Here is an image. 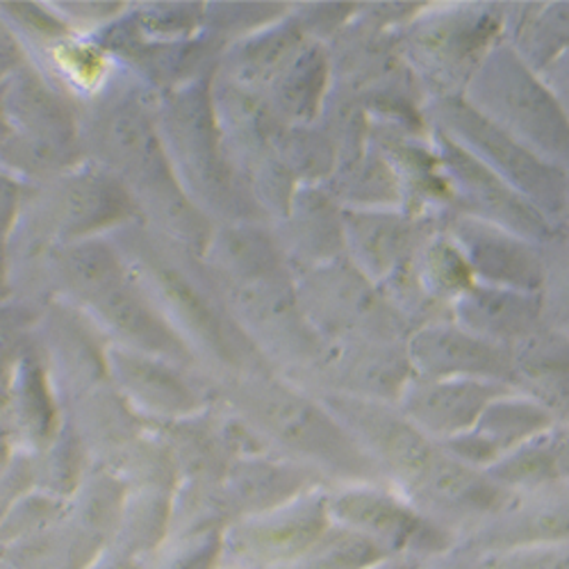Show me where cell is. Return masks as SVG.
I'll return each instance as SVG.
<instances>
[{"mask_svg": "<svg viewBox=\"0 0 569 569\" xmlns=\"http://www.w3.org/2000/svg\"><path fill=\"white\" fill-rule=\"evenodd\" d=\"M417 360L436 373H453V371H473L490 373L503 371V358L483 342L471 340L451 330L440 333H423L415 342Z\"/></svg>", "mask_w": 569, "mask_h": 569, "instance_id": "8992f818", "label": "cell"}, {"mask_svg": "<svg viewBox=\"0 0 569 569\" xmlns=\"http://www.w3.org/2000/svg\"><path fill=\"white\" fill-rule=\"evenodd\" d=\"M108 310L112 315V319L126 328L128 333H132L139 340H147L149 345H160L162 340H167L164 330L153 321V317L141 308L137 301H132L126 295H110L108 297Z\"/></svg>", "mask_w": 569, "mask_h": 569, "instance_id": "4fadbf2b", "label": "cell"}, {"mask_svg": "<svg viewBox=\"0 0 569 569\" xmlns=\"http://www.w3.org/2000/svg\"><path fill=\"white\" fill-rule=\"evenodd\" d=\"M449 164L453 173L460 178V182L467 187V192L488 212L501 217L503 221L521 230H533V232L545 230L538 214L527 203H521L497 176H492L467 151H460L458 147H449Z\"/></svg>", "mask_w": 569, "mask_h": 569, "instance_id": "5b68a950", "label": "cell"}, {"mask_svg": "<svg viewBox=\"0 0 569 569\" xmlns=\"http://www.w3.org/2000/svg\"><path fill=\"white\" fill-rule=\"evenodd\" d=\"M490 397L492 390L488 386L447 383L423 390L417 397L412 410L431 429L451 431L477 417Z\"/></svg>", "mask_w": 569, "mask_h": 569, "instance_id": "52a82bcc", "label": "cell"}, {"mask_svg": "<svg viewBox=\"0 0 569 569\" xmlns=\"http://www.w3.org/2000/svg\"><path fill=\"white\" fill-rule=\"evenodd\" d=\"M321 76H323V67L319 62V58L312 53L308 58H303L299 62V67L295 69V73H290L288 82H284V99L288 103L301 112L303 108H308L315 101L317 87L321 84Z\"/></svg>", "mask_w": 569, "mask_h": 569, "instance_id": "5bb4252c", "label": "cell"}, {"mask_svg": "<svg viewBox=\"0 0 569 569\" xmlns=\"http://www.w3.org/2000/svg\"><path fill=\"white\" fill-rule=\"evenodd\" d=\"M471 258L477 267L499 280L512 284H536L540 280V264L538 260L508 240H492L488 234H481L477 242L471 244Z\"/></svg>", "mask_w": 569, "mask_h": 569, "instance_id": "30bf717a", "label": "cell"}, {"mask_svg": "<svg viewBox=\"0 0 569 569\" xmlns=\"http://www.w3.org/2000/svg\"><path fill=\"white\" fill-rule=\"evenodd\" d=\"M258 417L280 440L301 451L333 460L347 456V442L336 426L290 392L271 390L258 397Z\"/></svg>", "mask_w": 569, "mask_h": 569, "instance_id": "3957f363", "label": "cell"}, {"mask_svg": "<svg viewBox=\"0 0 569 569\" xmlns=\"http://www.w3.org/2000/svg\"><path fill=\"white\" fill-rule=\"evenodd\" d=\"M73 273L84 284V288L99 290L112 282L114 262L103 249H82L73 258Z\"/></svg>", "mask_w": 569, "mask_h": 569, "instance_id": "9a60e30c", "label": "cell"}, {"mask_svg": "<svg viewBox=\"0 0 569 569\" xmlns=\"http://www.w3.org/2000/svg\"><path fill=\"white\" fill-rule=\"evenodd\" d=\"M421 479L436 499L465 508L488 506L495 497L492 488H488L477 473H471L449 460L433 458L429 469L421 473Z\"/></svg>", "mask_w": 569, "mask_h": 569, "instance_id": "8fae6325", "label": "cell"}, {"mask_svg": "<svg viewBox=\"0 0 569 569\" xmlns=\"http://www.w3.org/2000/svg\"><path fill=\"white\" fill-rule=\"evenodd\" d=\"M321 529V517L315 512H301L297 517H288L278 525L260 529L251 542L256 551L264 558H284L308 549Z\"/></svg>", "mask_w": 569, "mask_h": 569, "instance_id": "7c38bea8", "label": "cell"}, {"mask_svg": "<svg viewBox=\"0 0 569 569\" xmlns=\"http://www.w3.org/2000/svg\"><path fill=\"white\" fill-rule=\"evenodd\" d=\"M345 415H349L351 423L358 431H362L369 442L383 453L399 471L412 473V477H421L433 462V451L410 423L381 412L369 406L353 403L351 408H345Z\"/></svg>", "mask_w": 569, "mask_h": 569, "instance_id": "277c9868", "label": "cell"}, {"mask_svg": "<svg viewBox=\"0 0 569 569\" xmlns=\"http://www.w3.org/2000/svg\"><path fill=\"white\" fill-rule=\"evenodd\" d=\"M451 117L458 123V130L471 139L488 158H492L506 176H510L521 189L549 206L560 203L562 199V182L542 162H538L531 153H527L515 141L501 132L495 123H490L483 114L473 112L467 106L453 103Z\"/></svg>", "mask_w": 569, "mask_h": 569, "instance_id": "6da1fadb", "label": "cell"}, {"mask_svg": "<svg viewBox=\"0 0 569 569\" xmlns=\"http://www.w3.org/2000/svg\"><path fill=\"white\" fill-rule=\"evenodd\" d=\"M338 510L351 525H358L373 536L392 542L406 540L417 533V519L401 506L381 497L351 495L338 503Z\"/></svg>", "mask_w": 569, "mask_h": 569, "instance_id": "ba28073f", "label": "cell"}, {"mask_svg": "<svg viewBox=\"0 0 569 569\" xmlns=\"http://www.w3.org/2000/svg\"><path fill=\"white\" fill-rule=\"evenodd\" d=\"M492 89L499 110L517 126L533 134L545 147L565 149V121L547 91L510 60H501L492 71Z\"/></svg>", "mask_w": 569, "mask_h": 569, "instance_id": "7a4b0ae2", "label": "cell"}, {"mask_svg": "<svg viewBox=\"0 0 569 569\" xmlns=\"http://www.w3.org/2000/svg\"><path fill=\"white\" fill-rule=\"evenodd\" d=\"M465 319L490 333H519L536 319V303L508 292H473L462 306Z\"/></svg>", "mask_w": 569, "mask_h": 569, "instance_id": "9c48e42d", "label": "cell"}]
</instances>
